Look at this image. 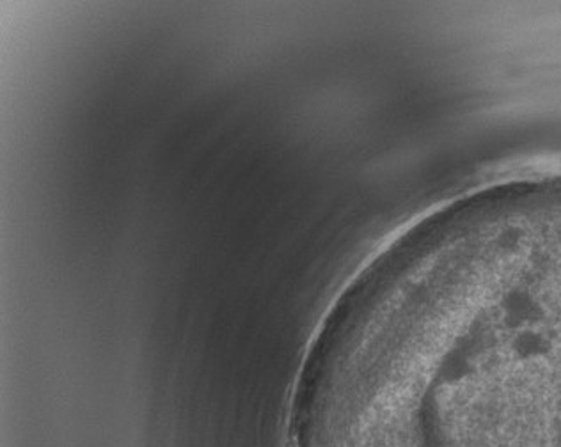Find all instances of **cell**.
Here are the masks:
<instances>
[{"instance_id":"obj_1","label":"cell","mask_w":561,"mask_h":447,"mask_svg":"<svg viewBox=\"0 0 561 447\" xmlns=\"http://www.w3.org/2000/svg\"><path fill=\"white\" fill-rule=\"evenodd\" d=\"M554 443H556V447H561V425L557 426L556 435H554Z\"/></svg>"}]
</instances>
